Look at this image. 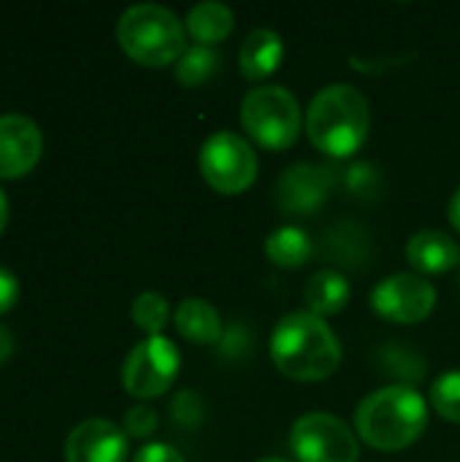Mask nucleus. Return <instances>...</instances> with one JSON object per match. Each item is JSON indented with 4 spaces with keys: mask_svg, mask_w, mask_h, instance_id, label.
<instances>
[{
    "mask_svg": "<svg viewBox=\"0 0 460 462\" xmlns=\"http://www.w3.org/2000/svg\"><path fill=\"white\" fill-rule=\"evenodd\" d=\"M428 403L442 420L460 425V371H447L434 382Z\"/></svg>",
    "mask_w": 460,
    "mask_h": 462,
    "instance_id": "nucleus-21",
    "label": "nucleus"
},
{
    "mask_svg": "<svg viewBox=\"0 0 460 462\" xmlns=\"http://www.w3.org/2000/svg\"><path fill=\"white\" fill-rule=\"evenodd\" d=\"M233 24H236L233 11L220 0H203L198 5H192L187 14V22H184L190 38L203 46L222 43L233 32Z\"/></svg>",
    "mask_w": 460,
    "mask_h": 462,
    "instance_id": "nucleus-17",
    "label": "nucleus"
},
{
    "mask_svg": "<svg viewBox=\"0 0 460 462\" xmlns=\"http://www.w3.org/2000/svg\"><path fill=\"white\" fill-rule=\"evenodd\" d=\"M428 428V403L412 384H388L369 393L355 411V433L380 452L412 447Z\"/></svg>",
    "mask_w": 460,
    "mask_h": 462,
    "instance_id": "nucleus-2",
    "label": "nucleus"
},
{
    "mask_svg": "<svg viewBox=\"0 0 460 462\" xmlns=\"http://www.w3.org/2000/svg\"><path fill=\"white\" fill-rule=\"evenodd\" d=\"M290 449L298 462H358V433L333 414L312 411L296 420Z\"/></svg>",
    "mask_w": 460,
    "mask_h": 462,
    "instance_id": "nucleus-8",
    "label": "nucleus"
},
{
    "mask_svg": "<svg viewBox=\"0 0 460 462\" xmlns=\"http://www.w3.org/2000/svg\"><path fill=\"white\" fill-rule=\"evenodd\" d=\"M174 325L179 330V336L190 344H201V346H211L222 338V319L220 311L203 300V298H184L176 306L174 314Z\"/></svg>",
    "mask_w": 460,
    "mask_h": 462,
    "instance_id": "nucleus-15",
    "label": "nucleus"
},
{
    "mask_svg": "<svg viewBox=\"0 0 460 462\" xmlns=\"http://www.w3.org/2000/svg\"><path fill=\"white\" fill-rule=\"evenodd\" d=\"M5 222H8V200H5V192L0 189V233L5 230Z\"/></svg>",
    "mask_w": 460,
    "mask_h": 462,
    "instance_id": "nucleus-28",
    "label": "nucleus"
},
{
    "mask_svg": "<svg viewBox=\"0 0 460 462\" xmlns=\"http://www.w3.org/2000/svg\"><path fill=\"white\" fill-rule=\"evenodd\" d=\"M285 57V43L279 32L268 27H255L239 49V70L249 81H263L268 79Z\"/></svg>",
    "mask_w": 460,
    "mask_h": 462,
    "instance_id": "nucleus-14",
    "label": "nucleus"
},
{
    "mask_svg": "<svg viewBox=\"0 0 460 462\" xmlns=\"http://www.w3.org/2000/svg\"><path fill=\"white\" fill-rule=\"evenodd\" d=\"M182 355L165 336H149L138 341L122 365V387L141 401L165 395L179 376Z\"/></svg>",
    "mask_w": 460,
    "mask_h": 462,
    "instance_id": "nucleus-7",
    "label": "nucleus"
},
{
    "mask_svg": "<svg viewBox=\"0 0 460 462\" xmlns=\"http://www.w3.org/2000/svg\"><path fill=\"white\" fill-rule=\"evenodd\" d=\"M43 152L41 127L22 114L0 116V179H19L35 168Z\"/></svg>",
    "mask_w": 460,
    "mask_h": 462,
    "instance_id": "nucleus-10",
    "label": "nucleus"
},
{
    "mask_svg": "<svg viewBox=\"0 0 460 462\" xmlns=\"http://www.w3.org/2000/svg\"><path fill=\"white\" fill-rule=\"evenodd\" d=\"M119 49L144 68H165L187 51V27L165 5H130L117 22Z\"/></svg>",
    "mask_w": 460,
    "mask_h": 462,
    "instance_id": "nucleus-4",
    "label": "nucleus"
},
{
    "mask_svg": "<svg viewBox=\"0 0 460 462\" xmlns=\"http://www.w3.org/2000/svg\"><path fill=\"white\" fill-rule=\"evenodd\" d=\"M331 173L328 168H317V165H306L298 162L293 168H287L277 184V203L279 208L290 211V214H309L314 211L323 198L328 195L331 187Z\"/></svg>",
    "mask_w": 460,
    "mask_h": 462,
    "instance_id": "nucleus-12",
    "label": "nucleus"
},
{
    "mask_svg": "<svg viewBox=\"0 0 460 462\" xmlns=\"http://www.w3.org/2000/svg\"><path fill=\"white\" fill-rule=\"evenodd\" d=\"M174 420L176 422H182L184 428H192V425H198L201 420H203V411H201V403L198 406H192V409H187L184 406V395H179L176 401H174Z\"/></svg>",
    "mask_w": 460,
    "mask_h": 462,
    "instance_id": "nucleus-25",
    "label": "nucleus"
},
{
    "mask_svg": "<svg viewBox=\"0 0 460 462\" xmlns=\"http://www.w3.org/2000/svg\"><path fill=\"white\" fill-rule=\"evenodd\" d=\"M266 257L277 268L296 271V268L309 263V257H312V238L306 236V230H301L296 225H282V227H277L266 238Z\"/></svg>",
    "mask_w": 460,
    "mask_h": 462,
    "instance_id": "nucleus-18",
    "label": "nucleus"
},
{
    "mask_svg": "<svg viewBox=\"0 0 460 462\" xmlns=\"http://www.w3.org/2000/svg\"><path fill=\"white\" fill-rule=\"evenodd\" d=\"M133 462H184V457L171 444H146L136 452Z\"/></svg>",
    "mask_w": 460,
    "mask_h": 462,
    "instance_id": "nucleus-23",
    "label": "nucleus"
},
{
    "mask_svg": "<svg viewBox=\"0 0 460 462\" xmlns=\"http://www.w3.org/2000/svg\"><path fill=\"white\" fill-rule=\"evenodd\" d=\"M130 317H133L136 328L146 333V338L160 336L171 319V306L160 292H141L130 306Z\"/></svg>",
    "mask_w": 460,
    "mask_h": 462,
    "instance_id": "nucleus-20",
    "label": "nucleus"
},
{
    "mask_svg": "<svg viewBox=\"0 0 460 462\" xmlns=\"http://www.w3.org/2000/svg\"><path fill=\"white\" fill-rule=\"evenodd\" d=\"M203 181L220 195H241L258 179V154L247 138L230 130L209 135L198 152Z\"/></svg>",
    "mask_w": 460,
    "mask_h": 462,
    "instance_id": "nucleus-6",
    "label": "nucleus"
},
{
    "mask_svg": "<svg viewBox=\"0 0 460 462\" xmlns=\"http://www.w3.org/2000/svg\"><path fill=\"white\" fill-rule=\"evenodd\" d=\"M258 462H290V460H282V457H266V460H258Z\"/></svg>",
    "mask_w": 460,
    "mask_h": 462,
    "instance_id": "nucleus-29",
    "label": "nucleus"
},
{
    "mask_svg": "<svg viewBox=\"0 0 460 462\" xmlns=\"http://www.w3.org/2000/svg\"><path fill=\"white\" fill-rule=\"evenodd\" d=\"M350 295H352V290H350L347 276L333 268L317 271L304 287L306 311H312L314 317H323V319L344 311V306L350 303Z\"/></svg>",
    "mask_w": 460,
    "mask_h": 462,
    "instance_id": "nucleus-16",
    "label": "nucleus"
},
{
    "mask_svg": "<svg viewBox=\"0 0 460 462\" xmlns=\"http://www.w3.org/2000/svg\"><path fill=\"white\" fill-rule=\"evenodd\" d=\"M450 225L460 233V187L455 189L453 200H450Z\"/></svg>",
    "mask_w": 460,
    "mask_h": 462,
    "instance_id": "nucleus-27",
    "label": "nucleus"
},
{
    "mask_svg": "<svg viewBox=\"0 0 460 462\" xmlns=\"http://www.w3.org/2000/svg\"><path fill=\"white\" fill-rule=\"evenodd\" d=\"M241 127L258 146L268 152H285L298 141L304 130V114L287 87L263 84L244 95Z\"/></svg>",
    "mask_w": 460,
    "mask_h": 462,
    "instance_id": "nucleus-5",
    "label": "nucleus"
},
{
    "mask_svg": "<svg viewBox=\"0 0 460 462\" xmlns=\"http://www.w3.org/2000/svg\"><path fill=\"white\" fill-rule=\"evenodd\" d=\"M19 300V282L11 271L0 268V317L8 314Z\"/></svg>",
    "mask_w": 460,
    "mask_h": 462,
    "instance_id": "nucleus-24",
    "label": "nucleus"
},
{
    "mask_svg": "<svg viewBox=\"0 0 460 462\" xmlns=\"http://www.w3.org/2000/svg\"><path fill=\"white\" fill-rule=\"evenodd\" d=\"M371 130V108L361 89L350 84L323 87L306 108V135L312 146L333 160L363 149Z\"/></svg>",
    "mask_w": 460,
    "mask_h": 462,
    "instance_id": "nucleus-3",
    "label": "nucleus"
},
{
    "mask_svg": "<svg viewBox=\"0 0 460 462\" xmlns=\"http://www.w3.org/2000/svg\"><path fill=\"white\" fill-rule=\"evenodd\" d=\"M222 65V57L217 54L214 46H203V43H192L187 46V51L176 60V81L187 89L206 84Z\"/></svg>",
    "mask_w": 460,
    "mask_h": 462,
    "instance_id": "nucleus-19",
    "label": "nucleus"
},
{
    "mask_svg": "<svg viewBox=\"0 0 460 462\" xmlns=\"http://www.w3.org/2000/svg\"><path fill=\"white\" fill-rule=\"evenodd\" d=\"M157 425H160V420H157L155 409H149V406H133L125 414L122 430L130 439H149V436H155Z\"/></svg>",
    "mask_w": 460,
    "mask_h": 462,
    "instance_id": "nucleus-22",
    "label": "nucleus"
},
{
    "mask_svg": "<svg viewBox=\"0 0 460 462\" xmlns=\"http://www.w3.org/2000/svg\"><path fill=\"white\" fill-rule=\"evenodd\" d=\"M271 360L293 382H323L342 363V344L323 317L312 311L285 314L271 333Z\"/></svg>",
    "mask_w": 460,
    "mask_h": 462,
    "instance_id": "nucleus-1",
    "label": "nucleus"
},
{
    "mask_svg": "<svg viewBox=\"0 0 460 462\" xmlns=\"http://www.w3.org/2000/svg\"><path fill=\"white\" fill-rule=\"evenodd\" d=\"M407 260L420 276H439L458 268V241L445 230H420L407 241Z\"/></svg>",
    "mask_w": 460,
    "mask_h": 462,
    "instance_id": "nucleus-13",
    "label": "nucleus"
},
{
    "mask_svg": "<svg viewBox=\"0 0 460 462\" xmlns=\"http://www.w3.org/2000/svg\"><path fill=\"white\" fill-rule=\"evenodd\" d=\"M127 436L108 420L79 422L65 441V462H125Z\"/></svg>",
    "mask_w": 460,
    "mask_h": 462,
    "instance_id": "nucleus-11",
    "label": "nucleus"
},
{
    "mask_svg": "<svg viewBox=\"0 0 460 462\" xmlns=\"http://www.w3.org/2000/svg\"><path fill=\"white\" fill-rule=\"evenodd\" d=\"M371 309L393 325H418L437 309V287L420 273H393L371 290Z\"/></svg>",
    "mask_w": 460,
    "mask_h": 462,
    "instance_id": "nucleus-9",
    "label": "nucleus"
},
{
    "mask_svg": "<svg viewBox=\"0 0 460 462\" xmlns=\"http://www.w3.org/2000/svg\"><path fill=\"white\" fill-rule=\"evenodd\" d=\"M11 355H14V336H11L8 328L0 325V365H3Z\"/></svg>",
    "mask_w": 460,
    "mask_h": 462,
    "instance_id": "nucleus-26",
    "label": "nucleus"
}]
</instances>
